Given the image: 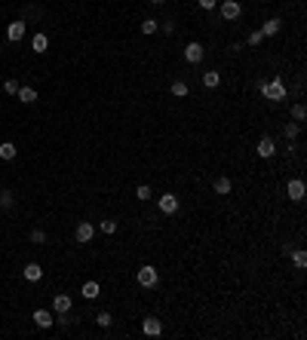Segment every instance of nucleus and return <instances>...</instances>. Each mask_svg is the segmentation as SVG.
Wrapping results in <instances>:
<instances>
[{
    "instance_id": "1",
    "label": "nucleus",
    "mask_w": 307,
    "mask_h": 340,
    "mask_svg": "<svg viewBox=\"0 0 307 340\" xmlns=\"http://www.w3.org/2000/svg\"><path fill=\"white\" fill-rule=\"evenodd\" d=\"M261 95L267 101H283L286 98V86H283V77H274L270 83H261Z\"/></svg>"
},
{
    "instance_id": "2",
    "label": "nucleus",
    "mask_w": 307,
    "mask_h": 340,
    "mask_svg": "<svg viewBox=\"0 0 307 340\" xmlns=\"http://www.w3.org/2000/svg\"><path fill=\"white\" fill-rule=\"evenodd\" d=\"M240 13H243L240 0H221V19H224V21H234V19H240Z\"/></svg>"
},
{
    "instance_id": "3",
    "label": "nucleus",
    "mask_w": 307,
    "mask_h": 340,
    "mask_svg": "<svg viewBox=\"0 0 307 340\" xmlns=\"http://www.w3.org/2000/svg\"><path fill=\"white\" fill-rule=\"evenodd\" d=\"M304 193H307V187H304V181H301V178H292L289 184H286V196H289L292 202H301Z\"/></svg>"
},
{
    "instance_id": "4",
    "label": "nucleus",
    "mask_w": 307,
    "mask_h": 340,
    "mask_svg": "<svg viewBox=\"0 0 307 340\" xmlns=\"http://www.w3.org/2000/svg\"><path fill=\"white\" fill-rule=\"evenodd\" d=\"M203 55H206L203 43H188V46H185V62H188V64H200Z\"/></svg>"
},
{
    "instance_id": "5",
    "label": "nucleus",
    "mask_w": 307,
    "mask_h": 340,
    "mask_svg": "<svg viewBox=\"0 0 307 340\" xmlns=\"http://www.w3.org/2000/svg\"><path fill=\"white\" fill-rule=\"evenodd\" d=\"M139 285H142V288H154V285H157V267L144 264V267L139 270Z\"/></svg>"
},
{
    "instance_id": "6",
    "label": "nucleus",
    "mask_w": 307,
    "mask_h": 340,
    "mask_svg": "<svg viewBox=\"0 0 307 340\" xmlns=\"http://www.w3.org/2000/svg\"><path fill=\"white\" fill-rule=\"evenodd\" d=\"M93 233H95V227L89 221H80V224H77V230H74V239L80 245H86V242H93Z\"/></svg>"
},
{
    "instance_id": "7",
    "label": "nucleus",
    "mask_w": 307,
    "mask_h": 340,
    "mask_svg": "<svg viewBox=\"0 0 307 340\" xmlns=\"http://www.w3.org/2000/svg\"><path fill=\"white\" fill-rule=\"evenodd\" d=\"M255 153H258V156H264V160H270V156H274V153H277V141H274V138H270V135H264V138H261V141H258V147H255Z\"/></svg>"
},
{
    "instance_id": "8",
    "label": "nucleus",
    "mask_w": 307,
    "mask_h": 340,
    "mask_svg": "<svg viewBox=\"0 0 307 340\" xmlns=\"http://www.w3.org/2000/svg\"><path fill=\"white\" fill-rule=\"evenodd\" d=\"M157 206H160L163 214H175V212H178V196H175V193H163Z\"/></svg>"
},
{
    "instance_id": "9",
    "label": "nucleus",
    "mask_w": 307,
    "mask_h": 340,
    "mask_svg": "<svg viewBox=\"0 0 307 340\" xmlns=\"http://www.w3.org/2000/svg\"><path fill=\"white\" fill-rule=\"evenodd\" d=\"M31 319H34V325H37V328H49V325H55V316H52L49 310H34Z\"/></svg>"
},
{
    "instance_id": "10",
    "label": "nucleus",
    "mask_w": 307,
    "mask_h": 340,
    "mask_svg": "<svg viewBox=\"0 0 307 340\" xmlns=\"http://www.w3.org/2000/svg\"><path fill=\"white\" fill-rule=\"evenodd\" d=\"M71 307H74L71 294H55V298H52V310L55 313H71Z\"/></svg>"
},
{
    "instance_id": "11",
    "label": "nucleus",
    "mask_w": 307,
    "mask_h": 340,
    "mask_svg": "<svg viewBox=\"0 0 307 340\" xmlns=\"http://www.w3.org/2000/svg\"><path fill=\"white\" fill-rule=\"evenodd\" d=\"M25 279H28V282H40V279H43V267L37 264V260L25 264Z\"/></svg>"
},
{
    "instance_id": "12",
    "label": "nucleus",
    "mask_w": 307,
    "mask_h": 340,
    "mask_svg": "<svg viewBox=\"0 0 307 340\" xmlns=\"http://www.w3.org/2000/svg\"><path fill=\"white\" fill-rule=\"evenodd\" d=\"M6 37L13 40V43H16V40H22V37H25V21H22V19H16L13 25L6 28Z\"/></svg>"
},
{
    "instance_id": "13",
    "label": "nucleus",
    "mask_w": 307,
    "mask_h": 340,
    "mask_svg": "<svg viewBox=\"0 0 307 340\" xmlns=\"http://www.w3.org/2000/svg\"><path fill=\"white\" fill-rule=\"evenodd\" d=\"M142 331L147 337H157V334H163V325H160V319H144L142 322Z\"/></svg>"
},
{
    "instance_id": "14",
    "label": "nucleus",
    "mask_w": 307,
    "mask_h": 340,
    "mask_svg": "<svg viewBox=\"0 0 307 340\" xmlns=\"http://www.w3.org/2000/svg\"><path fill=\"white\" fill-rule=\"evenodd\" d=\"M19 101H22V105H34V101H37V92H34V89L31 86H19Z\"/></svg>"
},
{
    "instance_id": "15",
    "label": "nucleus",
    "mask_w": 307,
    "mask_h": 340,
    "mask_svg": "<svg viewBox=\"0 0 307 340\" xmlns=\"http://www.w3.org/2000/svg\"><path fill=\"white\" fill-rule=\"evenodd\" d=\"M280 28H283V21L280 19H270V21L261 25V34H264V37H274V34H280Z\"/></svg>"
},
{
    "instance_id": "16",
    "label": "nucleus",
    "mask_w": 307,
    "mask_h": 340,
    "mask_svg": "<svg viewBox=\"0 0 307 340\" xmlns=\"http://www.w3.org/2000/svg\"><path fill=\"white\" fill-rule=\"evenodd\" d=\"M31 46H34V52H47L49 49V40H47V34H34V40H31Z\"/></svg>"
},
{
    "instance_id": "17",
    "label": "nucleus",
    "mask_w": 307,
    "mask_h": 340,
    "mask_svg": "<svg viewBox=\"0 0 307 340\" xmlns=\"http://www.w3.org/2000/svg\"><path fill=\"white\" fill-rule=\"evenodd\" d=\"M16 153H19V147L13 141H3V144H0V160H16Z\"/></svg>"
},
{
    "instance_id": "18",
    "label": "nucleus",
    "mask_w": 307,
    "mask_h": 340,
    "mask_svg": "<svg viewBox=\"0 0 307 340\" xmlns=\"http://www.w3.org/2000/svg\"><path fill=\"white\" fill-rule=\"evenodd\" d=\"M212 187H215V193H221V196H227V193H231V178H215L212 181Z\"/></svg>"
},
{
    "instance_id": "19",
    "label": "nucleus",
    "mask_w": 307,
    "mask_h": 340,
    "mask_svg": "<svg viewBox=\"0 0 307 340\" xmlns=\"http://www.w3.org/2000/svg\"><path fill=\"white\" fill-rule=\"evenodd\" d=\"M218 83H221V74L218 71H206V74H203V86H206V89H215Z\"/></svg>"
},
{
    "instance_id": "20",
    "label": "nucleus",
    "mask_w": 307,
    "mask_h": 340,
    "mask_svg": "<svg viewBox=\"0 0 307 340\" xmlns=\"http://www.w3.org/2000/svg\"><path fill=\"white\" fill-rule=\"evenodd\" d=\"M169 92H172L175 98H185V95L190 92V89H188V83H185V80H172V86H169Z\"/></svg>"
},
{
    "instance_id": "21",
    "label": "nucleus",
    "mask_w": 307,
    "mask_h": 340,
    "mask_svg": "<svg viewBox=\"0 0 307 340\" xmlns=\"http://www.w3.org/2000/svg\"><path fill=\"white\" fill-rule=\"evenodd\" d=\"M98 291H101V288H98V282H86V285H83V298H86V300H95V298H98Z\"/></svg>"
},
{
    "instance_id": "22",
    "label": "nucleus",
    "mask_w": 307,
    "mask_h": 340,
    "mask_svg": "<svg viewBox=\"0 0 307 340\" xmlns=\"http://www.w3.org/2000/svg\"><path fill=\"white\" fill-rule=\"evenodd\" d=\"M13 202H16L13 199V190L3 187V190H0V209H13Z\"/></svg>"
},
{
    "instance_id": "23",
    "label": "nucleus",
    "mask_w": 307,
    "mask_h": 340,
    "mask_svg": "<svg viewBox=\"0 0 307 340\" xmlns=\"http://www.w3.org/2000/svg\"><path fill=\"white\" fill-rule=\"evenodd\" d=\"M154 31H160V21L157 19H144L142 21V34H154Z\"/></svg>"
},
{
    "instance_id": "24",
    "label": "nucleus",
    "mask_w": 307,
    "mask_h": 340,
    "mask_svg": "<svg viewBox=\"0 0 307 340\" xmlns=\"http://www.w3.org/2000/svg\"><path fill=\"white\" fill-rule=\"evenodd\" d=\"M304 117H307V107L304 105H292V120L295 123H304Z\"/></svg>"
},
{
    "instance_id": "25",
    "label": "nucleus",
    "mask_w": 307,
    "mask_h": 340,
    "mask_svg": "<svg viewBox=\"0 0 307 340\" xmlns=\"http://www.w3.org/2000/svg\"><path fill=\"white\" fill-rule=\"evenodd\" d=\"M283 132H286V138H289V141H292V138H298L301 123H286V129H283Z\"/></svg>"
},
{
    "instance_id": "26",
    "label": "nucleus",
    "mask_w": 307,
    "mask_h": 340,
    "mask_svg": "<svg viewBox=\"0 0 307 340\" xmlns=\"http://www.w3.org/2000/svg\"><path fill=\"white\" fill-rule=\"evenodd\" d=\"M95 322H98V325H101V328H111V322H114V316H111V313H108V310H101V313H98V316H95Z\"/></svg>"
},
{
    "instance_id": "27",
    "label": "nucleus",
    "mask_w": 307,
    "mask_h": 340,
    "mask_svg": "<svg viewBox=\"0 0 307 340\" xmlns=\"http://www.w3.org/2000/svg\"><path fill=\"white\" fill-rule=\"evenodd\" d=\"M135 196H139L142 202H147V199H151V196H154V190H151V187H147V184H142L139 190H135Z\"/></svg>"
},
{
    "instance_id": "28",
    "label": "nucleus",
    "mask_w": 307,
    "mask_h": 340,
    "mask_svg": "<svg viewBox=\"0 0 307 340\" xmlns=\"http://www.w3.org/2000/svg\"><path fill=\"white\" fill-rule=\"evenodd\" d=\"M292 264L298 267V270H304V267H307V255H304V252H295V255H292Z\"/></svg>"
},
{
    "instance_id": "29",
    "label": "nucleus",
    "mask_w": 307,
    "mask_h": 340,
    "mask_svg": "<svg viewBox=\"0 0 307 340\" xmlns=\"http://www.w3.org/2000/svg\"><path fill=\"white\" fill-rule=\"evenodd\" d=\"M101 233L114 236V233H117V221H101Z\"/></svg>"
},
{
    "instance_id": "30",
    "label": "nucleus",
    "mask_w": 307,
    "mask_h": 340,
    "mask_svg": "<svg viewBox=\"0 0 307 340\" xmlns=\"http://www.w3.org/2000/svg\"><path fill=\"white\" fill-rule=\"evenodd\" d=\"M3 92H6V95H16V92H19V83H16V80H6V83H3Z\"/></svg>"
},
{
    "instance_id": "31",
    "label": "nucleus",
    "mask_w": 307,
    "mask_h": 340,
    "mask_svg": "<svg viewBox=\"0 0 307 340\" xmlns=\"http://www.w3.org/2000/svg\"><path fill=\"white\" fill-rule=\"evenodd\" d=\"M261 40H264V34H261V31H252V34H249V46H258Z\"/></svg>"
},
{
    "instance_id": "32",
    "label": "nucleus",
    "mask_w": 307,
    "mask_h": 340,
    "mask_svg": "<svg viewBox=\"0 0 307 340\" xmlns=\"http://www.w3.org/2000/svg\"><path fill=\"white\" fill-rule=\"evenodd\" d=\"M31 242L43 245V242H47V233H43V230H34V233H31Z\"/></svg>"
},
{
    "instance_id": "33",
    "label": "nucleus",
    "mask_w": 307,
    "mask_h": 340,
    "mask_svg": "<svg viewBox=\"0 0 307 340\" xmlns=\"http://www.w3.org/2000/svg\"><path fill=\"white\" fill-rule=\"evenodd\" d=\"M197 3H200V9H215L218 0H197Z\"/></svg>"
},
{
    "instance_id": "34",
    "label": "nucleus",
    "mask_w": 307,
    "mask_h": 340,
    "mask_svg": "<svg viewBox=\"0 0 307 340\" xmlns=\"http://www.w3.org/2000/svg\"><path fill=\"white\" fill-rule=\"evenodd\" d=\"M151 3H166V0H151Z\"/></svg>"
}]
</instances>
